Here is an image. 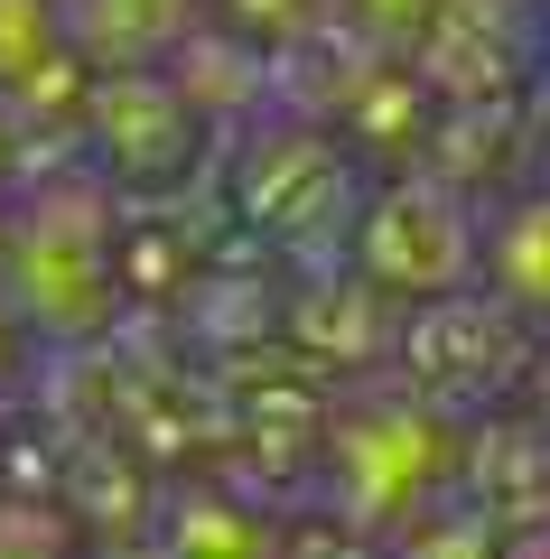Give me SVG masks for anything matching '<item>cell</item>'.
Listing matches in <instances>:
<instances>
[{"mask_svg": "<svg viewBox=\"0 0 550 559\" xmlns=\"http://www.w3.org/2000/svg\"><path fill=\"white\" fill-rule=\"evenodd\" d=\"M0 289L20 299L38 345H94L113 336L121 308V187L94 159L28 168L10 187V234H0Z\"/></svg>", "mask_w": 550, "mask_h": 559, "instance_id": "cell-1", "label": "cell"}, {"mask_svg": "<svg viewBox=\"0 0 550 559\" xmlns=\"http://www.w3.org/2000/svg\"><path fill=\"white\" fill-rule=\"evenodd\" d=\"M224 205L243 234H261L271 252L308 261V252H346L354 215H364V159L327 112H290L261 103L253 121L224 131Z\"/></svg>", "mask_w": 550, "mask_h": 559, "instance_id": "cell-2", "label": "cell"}, {"mask_svg": "<svg viewBox=\"0 0 550 559\" xmlns=\"http://www.w3.org/2000/svg\"><path fill=\"white\" fill-rule=\"evenodd\" d=\"M457 457H467V419L420 401L393 373V392L336 401L317 429V495L354 522V532H411L430 503H448Z\"/></svg>", "mask_w": 550, "mask_h": 559, "instance_id": "cell-3", "label": "cell"}, {"mask_svg": "<svg viewBox=\"0 0 550 559\" xmlns=\"http://www.w3.org/2000/svg\"><path fill=\"white\" fill-rule=\"evenodd\" d=\"M346 261L374 289H393L401 308L438 299V289H467L485 271V187L448 178V168H383L364 187Z\"/></svg>", "mask_w": 550, "mask_h": 559, "instance_id": "cell-4", "label": "cell"}, {"mask_svg": "<svg viewBox=\"0 0 550 559\" xmlns=\"http://www.w3.org/2000/svg\"><path fill=\"white\" fill-rule=\"evenodd\" d=\"M531 345H541V318H523L513 299H494L485 280H467V289H438V299L401 308L393 373L420 401H438L448 419H485L523 392Z\"/></svg>", "mask_w": 550, "mask_h": 559, "instance_id": "cell-5", "label": "cell"}, {"mask_svg": "<svg viewBox=\"0 0 550 559\" xmlns=\"http://www.w3.org/2000/svg\"><path fill=\"white\" fill-rule=\"evenodd\" d=\"M215 121L187 103L168 66H94L84 94V159L121 187V197H168V187H206L215 159Z\"/></svg>", "mask_w": 550, "mask_h": 559, "instance_id": "cell-6", "label": "cell"}, {"mask_svg": "<svg viewBox=\"0 0 550 559\" xmlns=\"http://www.w3.org/2000/svg\"><path fill=\"white\" fill-rule=\"evenodd\" d=\"M84 66H168L215 0H57Z\"/></svg>", "mask_w": 550, "mask_h": 559, "instance_id": "cell-7", "label": "cell"}, {"mask_svg": "<svg viewBox=\"0 0 550 559\" xmlns=\"http://www.w3.org/2000/svg\"><path fill=\"white\" fill-rule=\"evenodd\" d=\"M476 280L550 326V187H523V197L485 205V271Z\"/></svg>", "mask_w": 550, "mask_h": 559, "instance_id": "cell-8", "label": "cell"}, {"mask_svg": "<svg viewBox=\"0 0 550 559\" xmlns=\"http://www.w3.org/2000/svg\"><path fill=\"white\" fill-rule=\"evenodd\" d=\"M57 57H75L57 0H0V94H20V84L47 75Z\"/></svg>", "mask_w": 550, "mask_h": 559, "instance_id": "cell-9", "label": "cell"}, {"mask_svg": "<svg viewBox=\"0 0 550 559\" xmlns=\"http://www.w3.org/2000/svg\"><path fill=\"white\" fill-rule=\"evenodd\" d=\"M336 20H346V28H364L374 47H401V57H411V47H420V28L438 20V0H336Z\"/></svg>", "mask_w": 550, "mask_h": 559, "instance_id": "cell-10", "label": "cell"}, {"mask_svg": "<svg viewBox=\"0 0 550 559\" xmlns=\"http://www.w3.org/2000/svg\"><path fill=\"white\" fill-rule=\"evenodd\" d=\"M38 373H47V345H38V326L20 318V299L0 289V401H28Z\"/></svg>", "mask_w": 550, "mask_h": 559, "instance_id": "cell-11", "label": "cell"}, {"mask_svg": "<svg viewBox=\"0 0 550 559\" xmlns=\"http://www.w3.org/2000/svg\"><path fill=\"white\" fill-rule=\"evenodd\" d=\"M20 178H28V131H20V112L0 103V197H10Z\"/></svg>", "mask_w": 550, "mask_h": 559, "instance_id": "cell-12", "label": "cell"}, {"mask_svg": "<svg viewBox=\"0 0 550 559\" xmlns=\"http://www.w3.org/2000/svg\"><path fill=\"white\" fill-rule=\"evenodd\" d=\"M513 401H523V411H531V419L550 429V336L531 345V373H523V392H513Z\"/></svg>", "mask_w": 550, "mask_h": 559, "instance_id": "cell-13", "label": "cell"}, {"mask_svg": "<svg viewBox=\"0 0 550 559\" xmlns=\"http://www.w3.org/2000/svg\"><path fill=\"white\" fill-rule=\"evenodd\" d=\"M531 187H550V131H541V150H531Z\"/></svg>", "mask_w": 550, "mask_h": 559, "instance_id": "cell-14", "label": "cell"}]
</instances>
